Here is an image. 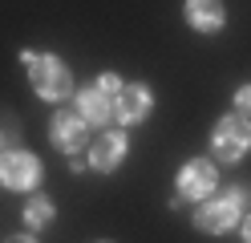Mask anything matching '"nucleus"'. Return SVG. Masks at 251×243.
Listing matches in <instances>:
<instances>
[{
	"label": "nucleus",
	"instance_id": "obj_14",
	"mask_svg": "<svg viewBox=\"0 0 251 243\" xmlns=\"http://www.w3.org/2000/svg\"><path fill=\"white\" fill-rule=\"evenodd\" d=\"M239 227H243V243H251V215H243Z\"/></svg>",
	"mask_w": 251,
	"mask_h": 243
},
{
	"label": "nucleus",
	"instance_id": "obj_16",
	"mask_svg": "<svg viewBox=\"0 0 251 243\" xmlns=\"http://www.w3.org/2000/svg\"><path fill=\"white\" fill-rule=\"evenodd\" d=\"M101 243H109V239H101Z\"/></svg>",
	"mask_w": 251,
	"mask_h": 243
},
{
	"label": "nucleus",
	"instance_id": "obj_4",
	"mask_svg": "<svg viewBox=\"0 0 251 243\" xmlns=\"http://www.w3.org/2000/svg\"><path fill=\"white\" fill-rule=\"evenodd\" d=\"M251 150V122L243 113H223L211 130V154L223 162H239Z\"/></svg>",
	"mask_w": 251,
	"mask_h": 243
},
{
	"label": "nucleus",
	"instance_id": "obj_10",
	"mask_svg": "<svg viewBox=\"0 0 251 243\" xmlns=\"http://www.w3.org/2000/svg\"><path fill=\"white\" fill-rule=\"evenodd\" d=\"M186 25H191L195 32H219L227 25V8H223V0H186Z\"/></svg>",
	"mask_w": 251,
	"mask_h": 243
},
{
	"label": "nucleus",
	"instance_id": "obj_11",
	"mask_svg": "<svg viewBox=\"0 0 251 243\" xmlns=\"http://www.w3.org/2000/svg\"><path fill=\"white\" fill-rule=\"evenodd\" d=\"M25 223L33 227V231H45V227L53 223V203L45 199V194H33V199L25 203Z\"/></svg>",
	"mask_w": 251,
	"mask_h": 243
},
{
	"label": "nucleus",
	"instance_id": "obj_6",
	"mask_svg": "<svg viewBox=\"0 0 251 243\" xmlns=\"http://www.w3.org/2000/svg\"><path fill=\"white\" fill-rule=\"evenodd\" d=\"M41 183V158L28 150H4L0 154V187L8 190H33Z\"/></svg>",
	"mask_w": 251,
	"mask_h": 243
},
{
	"label": "nucleus",
	"instance_id": "obj_2",
	"mask_svg": "<svg viewBox=\"0 0 251 243\" xmlns=\"http://www.w3.org/2000/svg\"><path fill=\"white\" fill-rule=\"evenodd\" d=\"M25 69H28V81H33V89L45 97V102H65V97L73 93V73L69 65L53 57V53H21Z\"/></svg>",
	"mask_w": 251,
	"mask_h": 243
},
{
	"label": "nucleus",
	"instance_id": "obj_5",
	"mask_svg": "<svg viewBox=\"0 0 251 243\" xmlns=\"http://www.w3.org/2000/svg\"><path fill=\"white\" fill-rule=\"evenodd\" d=\"M49 142L57 146L61 154H85L89 146V122L81 118L77 109H57L53 113V126H49Z\"/></svg>",
	"mask_w": 251,
	"mask_h": 243
},
{
	"label": "nucleus",
	"instance_id": "obj_9",
	"mask_svg": "<svg viewBox=\"0 0 251 243\" xmlns=\"http://www.w3.org/2000/svg\"><path fill=\"white\" fill-rule=\"evenodd\" d=\"M85 154H89V166H93V170L109 174V170H118L122 162H126L130 142H126V134H118V130H105V134L93 142V150H85Z\"/></svg>",
	"mask_w": 251,
	"mask_h": 243
},
{
	"label": "nucleus",
	"instance_id": "obj_3",
	"mask_svg": "<svg viewBox=\"0 0 251 243\" xmlns=\"http://www.w3.org/2000/svg\"><path fill=\"white\" fill-rule=\"evenodd\" d=\"M126 81L118 73H101L98 81H89V85L77 93V113H81L85 122H109L114 118V102H118V93H122Z\"/></svg>",
	"mask_w": 251,
	"mask_h": 243
},
{
	"label": "nucleus",
	"instance_id": "obj_1",
	"mask_svg": "<svg viewBox=\"0 0 251 243\" xmlns=\"http://www.w3.org/2000/svg\"><path fill=\"white\" fill-rule=\"evenodd\" d=\"M251 207V187H231L227 194H207V203L195 211V227L207 235H227Z\"/></svg>",
	"mask_w": 251,
	"mask_h": 243
},
{
	"label": "nucleus",
	"instance_id": "obj_13",
	"mask_svg": "<svg viewBox=\"0 0 251 243\" xmlns=\"http://www.w3.org/2000/svg\"><path fill=\"white\" fill-rule=\"evenodd\" d=\"M85 166H89V158H81V154H73V158H69V170H77V174H81Z\"/></svg>",
	"mask_w": 251,
	"mask_h": 243
},
{
	"label": "nucleus",
	"instance_id": "obj_12",
	"mask_svg": "<svg viewBox=\"0 0 251 243\" xmlns=\"http://www.w3.org/2000/svg\"><path fill=\"white\" fill-rule=\"evenodd\" d=\"M235 113H243V118L251 122V85H239V89H235Z\"/></svg>",
	"mask_w": 251,
	"mask_h": 243
},
{
	"label": "nucleus",
	"instance_id": "obj_8",
	"mask_svg": "<svg viewBox=\"0 0 251 243\" xmlns=\"http://www.w3.org/2000/svg\"><path fill=\"white\" fill-rule=\"evenodd\" d=\"M150 109H154V93H150V85H142V81H134V85H122L118 102H114V118H118V122H126V126L146 122V118H150Z\"/></svg>",
	"mask_w": 251,
	"mask_h": 243
},
{
	"label": "nucleus",
	"instance_id": "obj_7",
	"mask_svg": "<svg viewBox=\"0 0 251 243\" xmlns=\"http://www.w3.org/2000/svg\"><path fill=\"white\" fill-rule=\"evenodd\" d=\"M178 194L182 199H207V194H215L219 187V170H215V162L207 158H195V162H186V166L178 170Z\"/></svg>",
	"mask_w": 251,
	"mask_h": 243
},
{
	"label": "nucleus",
	"instance_id": "obj_15",
	"mask_svg": "<svg viewBox=\"0 0 251 243\" xmlns=\"http://www.w3.org/2000/svg\"><path fill=\"white\" fill-rule=\"evenodd\" d=\"M4 243H37V239H33V235H8Z\"/></svg>",
	"mask_w": 251,
	"mask_h": 243
}]
</instances>
